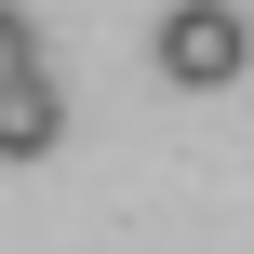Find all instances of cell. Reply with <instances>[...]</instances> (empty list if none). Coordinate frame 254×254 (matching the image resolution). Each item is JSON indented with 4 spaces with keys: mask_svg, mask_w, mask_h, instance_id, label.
Wrapping results in <instances>:
<instances>
[{
    "mask_svg": "<svg viewBox=\"0 0 254 254\" xmlns=\"http://www.w3.org/2000/svg\"><path fill=\"white\" fill-rule=\"evenodd\" d=\"M147 54H161V80H174V94H228V80L254 67V27L228 13V0H174Z\"/></svg>",
    "mask_w": 254,
    "mask_h": 254,
    "instance_id": "obj_1",
    "label": "cell"
},
{
    "mask_svg": "<svg viewBox=\"0 0 254 254\" xmlns=\"http://www.w3.org/2000/svg\"><path fill=\"white\" fill-rule=\"evenodd\" d=\"M67 134V94H54V67H27V80H0V161H40Z\"/></svg>",
    "mask_w": 254,
    "mask_h": 254,
    "instance_id": "obj_2",
    "label": "cell"
},
{
    "mask_svg": "<svg viewBox=\"0 0 254 254\" xmlns=\"http://www.w3.org/2000/svg\"><path fill=\"white\" fill-rule=\"evenodd\" d=\"M27 67H40V27H27L13 0H0V80H27Z\"/></svg>",
    "mask_w": 254,
    "mask_h": 254,
    "instance_id": "obj_3",
    "label": "cell"
}]
</instances>
